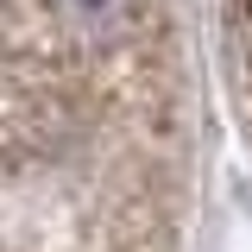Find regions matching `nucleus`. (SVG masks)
I'll list each match as a JSON object with an SVG mask.
<instances>
[{"label":"nucleus","mask_w":252,"mask_h":252,"mask_svg":"<svg viewBox=\"0 0 252 252\" xmlns=\"http://www.w3.org/2000/svg\"><path fill=\"white\" fill-rule=\"evenodd\" d=\"M38 6H44V19L63 38H76L89 51L120 44L126 32H132V19H139V0H38Z\"/></svg>","instance_id":"nucleus-1"}]
</instances>
